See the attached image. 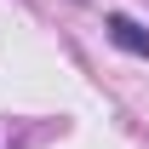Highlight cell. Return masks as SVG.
Wrapping results in <instances>:
<instances>
[{
    "label": "cell",
    "mask_w": 149,
    "mask_h": 149,
    "mask_svg": "<svg viewBox=\"0 0 149 149\" xmlns=\"http://www.w3.org/2000/svg\"><path fill=\"white\" fill-rule=\"evenodd\" d=\"M103 29H109V40L120 46V52H132V57H143V63H149V29H143L138 17H126V12H109V23H103Z\"/></svg>",
    "instance_id": "1"
}]
</instances>
